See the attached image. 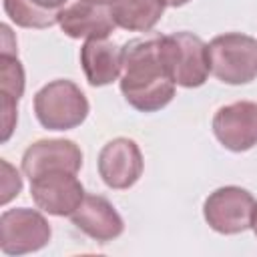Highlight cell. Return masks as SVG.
<instances>
[{"instance_id":"cell-4","label":"cell","mask_w":257,"mask_h":257,"mask_svg":"<svg viewBox=\"0 0 257 257\" xmlns=\"http://www.w3.org/2000/svg\"><path fill=\"white\" fill-rule=\"evenodd\" d=\"M163 58L173 82L185 88L205 84L211 72L207 44L187 30L163 36Z\"/></svg>"},{"instance_id":"cell-10","label":"cell","mask_w":257,"mask_h":257,"mask_svg":"<svg viewBox=\"0 0 257 257\" xmlns=\"http://www.w3.org/2000/svg\"><path fill=\"white\" fill-rule=\"evenodd\" d=\"M80 167L82 151L70 139H42L32 143L22 155V173L30 181L54 171H66L76 175Z\"/></svg>"},{"instance_id":"cell-21","label":"cell","mask_w":257,"mask_h":257,"mask_svg":"<svg viewBox=\"0 0 257 257\" xmlns=\"http://www.w3.org/2000/svg\"><path fill=\"white\" fill-rule=\"evenodd\" d=\"M189 0H165V4L167 6H171V8H177V6H185Z\"/></svg>"},{"instance_id":"cell-1","label":"cell","mask_w":257,"mask_h":257,"mask_svg":"<svg viewBox=\"0 0 257 257\" xmlns=\"http://www.w3.org/2000/svg\"><path fill=\"white\" fill-rule=\"evenodd\" d=\"M175 82L163 58V34L133 38L122 46L120 92L139 112H157L175 96Z\"/></svg>"},{"instance_id":"cell-14","label":"cell","mask_w":257,"mask_h":257,"mask_svg":"<svg viewBox=\"0 0 257 257\" xmlns=\"http://www.w3.org/2000/svg\"><path fill=\"white\" fill-rule=\"evenodd\" d=\"M110 12L118 28L128 32H149L161 20L165 0H110Z\"/></svg>"},{"instance_id":"cell-5","label":"cell","mask_w":257,"mask_h":257,"mask_svg":"<svg viewBox=\"0 0 257 257\" xmlns=\"http://www.w3.org/2000/svg\"><path fill=\"white\" fill-rule=\"evenodd\" d=\"M257 213L255 197L241 187L227 185L215 189L203 205L207 225L221 235H237L253 227Z\"/></svg>"},{"instance_id":"cell-15","label":"cell","mask_w":257,"mask_h":257,"mask_svg":"<svg viewBox=\"0 0 257 257\" xmlns=\"http://www.w3.org/2000/svg\"><path fill=\"white\" fill-rule=\"evenodd\" d=\"M6 16L22 28H50L58 24L60 10H50L34 0H4Z\"/></svg>"},{"instance_id":"cell-7","label":"cell","mask_w":257,"mask_h":257,"mask_svg":"<svg viewBox=\"0 0 257 257\" xmlns=\"http://www.w3.org/2000/svg\"><path fill=\"white\" fill-rule=\"evenodd\" d=\"M84 187L74 173L54 171L30 181V197L36 207L54 217H70L84 199Z\"/></svg>"},{"instance_id":"cell-12","label":"cell","mask_w":257,"mask_h":257,"mask_svg":"<svg viewBox=\"0 0 257 257\" xmlns=\"http://www.w3.org/2000/svg\"><path fill=\"white\" fill-rule=\"evenodd\" d=\"M76 229L98 243H108L122 235L124 221L114 205L102 195H84L78 209L70 215Z\"/></svg>"},{"instance_id":"cell-11","label":"cell","mask_w":257,"mask_h":257,"mask_svg":"<svg viewBox=\"0 0 257 257\" xmlns=\"http://www.w3.org/2000/svg\"><path fill=\"white\" fill-rule=\"evenodd\" d=\"M58 24L66 36L84 40L106 38L116 28L110 4L100 0H76L64 6L58 14Z\"/></svg>"},{"instance_id":"cell-22","label":"cell","mask_w":257,"mask_h":257,"mask_svg":"<svg viewBox=\"0 0 257 257\" xmlns=\"http://www.w3.org/2000/svg\"><path fill=\"white\" fill-rule=\"evenodd\" d=\"M251 229H253V233H255V237H257V213H255V221H253V227H251Z\"/></svg>"},{"instance_id":"cell-13","label":"cell","mask_w":257,"mask_h":257,"mask_svg":"<svg viewBox=\"0 0 257 257\" xmlns=\"http://www.w3.org/2000/svg\"><path fill=\"white\" fill-rule=\"evenodd\" d=\"M80 66L90 86H104L122 72V48L106 38H88L80 48Z\"/></svg>"},{"instance_id":"cell-6","label":"cell","mask_w":257,"mask_h":257,"mask_svg":"<svg viewBox=\"0 0 257 257\" xmlns=\"http://www.w3.org/2000/svg\"><path fill=\"white\" fill-rule=\"evenodd\" d=\"M50 237V223L36 209H8L0 217V249L6 255H24L38 251L48 245Z\"/></svg>"},{"instance_id":"cell-20","label":"cell","mask_w":257,"mask_h":257,"mask_svg":"<svg viewBox=\"0 0 257 257\" xmlns=\"http://www.w3.org/2000/svg\"><path fill=\"white\" fill-rule=\"evenodd\" d=\"M34 2H38L40 6L50 8V10H62V8H64V4H66L68 0H34Z\"/></svg>"},{"instance_id":"cell-16","label":"cell","mask_w":257,"mask_h":257,"mask_svg":"<svg viewBox=\"0 0 257 257\" xmlns=\"http://www.w3.org/2000/svg\"><path fill=\"white\" fill-rule=\"evenodd\" d=\"M24 94V66L16 54H0V96L20 100Z\"/></svg>"},{"instance_id":"cell-18","label":"cell","mask_w":257,"mask_h":257,"mask_svg":"<svg viewBox=\"0 0 257 257\" xmlns=\"http://www.w3.org/2000/svg\"><path fill=\"white\" fill-rule=\"evenodd\" d=\"M0 112H2V143H6L18 120V100L0 96Z\"/></svg>"},{"instance_id":"cell-23","label":"cell","mask_w":257,"mask_h":257,"mask_svg":"<svg viewBox=\"0 0 257 257\" xmlns=\"http://www.w3.org/2000/svg\"><path fill=\"white\" fill-rule=\"evenodd\" d=\"M100 2H110V0H100Z\"/></svg>"},{"instance_id":"cell-9","label":"cell","mask_w":257,"mask_h":257,"mask_svg":"<svg viewBox=\"0 0 257 257\" xmlns=\"http://www.w3.org/2000/svg\"><path fill=\"white\" fill-rule=\"evenodd\" d=\"M98 175L106 187L122 191L133 187L145 169L143 153L133 139L116 137L98 153Z\"/></svg>"},{"instance_id":"cell-8","label":"cell","mask_w":257,"mask_h":257,"mask_svg":"<svg viewBox=\"0 0 257 257\" xmlns=\"http://www.w3.org/2000/svg\"><path fill=\"white\" fill-rule=\"evenodd\" d=\"M215 139L233 153L249 151L257 145V102L237 100L221 106L213 116Z\"/></svg>"},{"instance_id":"cell-2","label":"cell","mask_w":257,"mask_h":257,"mask_svg":"<svg viewBox=\"0 0 257 257\" xmlns=\"http://www.w3.org/2000/svg\"><path fill=\"white\" fill-rule=\"evenodd\" d=\"M90 104L78 84L66 78L44 84L34 94V114L46 131H70L84 122Z\"/></svg>"},{"instance_id":"cell-3","label":"cell","mask_w":257,"mask_h":257,"mask_svg":"<svg viewBox=\"0 0 257 257\" xmlns=\"http://www.w3.org/2000/svg\"><path fill=\"white\" fill-rule=\"evenodd\" d=\"M211 74L225 84H247L257 78V38L241 32L215 36L209 44Z\"/></svg>"},{"instance_id":"cell-19","label":"cell","mask_w":257,"mask_h":257,"mask_svg":"<svg viewBox=\"0 0 257 257\" xmlns=\"http://www.w3.org/2000/svg\"><path fill=\"white\" fill-rule=\"evenodd\" d=\"M0 30H2V52L0 54H16V40L10 32L8 24H2Z\"/></svg>"},{"instance_id":"cell-17","label":"cell","mask_w":257,"mask_h":257,"mask_svg":"<svg viewBox=\"0 0 257 257\" xmlns=\"http://www.w3.org/2000/svg\"><path fill=\"white\" fill-rule=\"evenodd\" d=\"M0 165H2V205H6V203H10V199L20 195L22 177L8 161H0Z\"/></svg>"}]
</instances>
